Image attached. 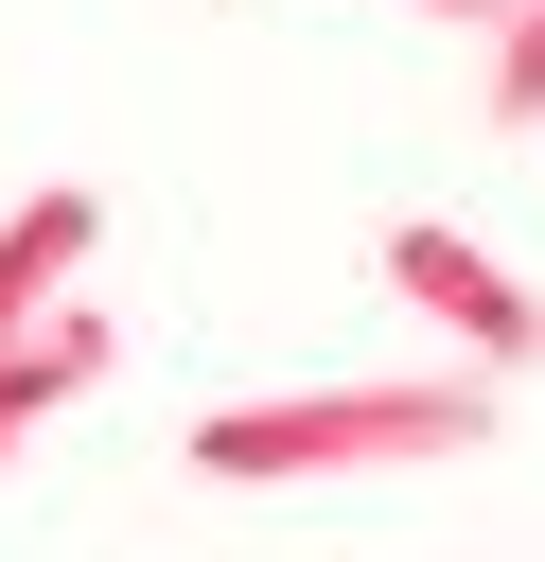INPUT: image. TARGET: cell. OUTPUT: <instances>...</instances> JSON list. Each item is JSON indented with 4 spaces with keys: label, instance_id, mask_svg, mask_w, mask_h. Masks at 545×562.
<instances>
[{
    "label": "cell",
    "instance_id": "cell-1",
    "mask_svg": "<svg viewBox=\"0 0 545 562\" xmlns=\"http://www.w3.org/2000/svg\"><path fill=\"white\" fill-rule=\"evenodd\" d=\"M457 457L475 439V386H316V404H229V422H193V457L211 474H352V457Z\"/></svg>",
    "mask_w": 545,
    "mask_h": 562
},
{
    "label": "cell",
    "instance_id": "cell-2",
    "mask_svg": "<svg viewBox=\"0 0 545 562\" xmlns=\"http://www.w3.org/2000/svg\"><path fill=\"white\" fill-rule=\"evenodd\" d=\"M387 281H404L422 316H457L475 351H527V299H510V281L475 263V246H440V228H404V246H387Z\"/></svg>",
    "mask_w": 545,
    "mask_h": 562
},
{
    "label": "cell",
    "instance_id": "cell-3",
    "mask_svg": "<svg viewBox=\"0 0 545 562\" xmlns=\"http://www.w3.org/2000/svg\"><path fill=\"white\" fill-rule=\"evenodd\" d=\"M70 263H88V193H35V211L0 228V334H18V316H53V281H70Z\"/></svg>",
    "mask_w": 545,
    "mask_h": 562
},
{
    "label": "cell",
    "instance_id": "cell-4",
    "mask_svg": "<svg viewBox=\"0 0 545 562\" xmlns=\"http://www.w3.org/2000/svg\"><path fill=\"white\" fill-rule=\"evenodd\" d=\"M457 18H475V0H457Z\"/></svg>",
    "mask_w": 545,
    "mask_h": 562
}]
</instances>
